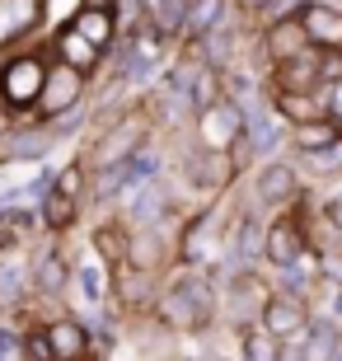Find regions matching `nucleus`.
Returning <instances> with one entry per match:
<instances>
[{
    "label": "nucleus",
    "mask_w": 342,
    "mask_h": 361,
    "mask_svg": "<svg viewBox=\"0 0 342 361\" xmlns=\"http://www.w3.org/2000/svg\"><path fill=\"white\" fill-rule=\"evenodd\" d=\"M216 310V295H211V281L197 272H183L169 291L159 295V319L169 329H202Z\"/></svg>",
    "instance_id": "obj_1"
},
{
    "label": "nucleus",
    "mask_w": 342,
    "mask_h": 361,
    "mask_svg": "<svg viewBox=\"0 0 342 361\" xmlns=\"http://www.w3.org/2000/svg\"><path fill=\"white\" fill-rule=\"evenodd\" d=\"M80 99H85V71H75L71 61H56V66H47L33 104L42 108V118H61V113L80 108Z\"/></svg>",
    "instance_id": "obj_2"
},
{
    "label": "nucleus",
    "mask_w": 342,
    "mask_h": 361,
    "mask_svg": "<svg viewBox=\"0 0 342 361\" xmlns=\"http://www.w3.org/2000/svg\"><path fill=\"white\" fill-rule=\"evenodd\" d=\"M42 75H47V66L38 56H19L10 66H0V99L10 108H28L42 90Z\"/></svg>",
    "instance_id": "obj_3"
},
{
    "label": "nucleus",
    "mask_w": 342,
    "mask_h": 361,
    "mask_svg": "<svg viewBox=\"0 0 342 361\" xmlns=\"http://www.w3.org/2000/svg\"><path fill=\"white\" fill-rule=\"evenodd\" d=\"M197 132H202V141H207V150L235 146L239 132H244V108H235V104H207L197 113Z\"/></svg>",
    "instance_id": "obj_4"
},
{
    "label": "nucleus",
    "mask_w": 342,
    "mask_h": 361,
    "mask_svg": "<svg viewBox=\"0 0 342 361\" xmlns=\"http://www.w3.org/2000/svg\"><path fill=\"white\" fill-rule=\"evenodd\" d=\"M263 258H272V268H291L305 258V230L295 221H272L263 230Z\"/></svg>",
    "instance_id": "obj_5"
},
{
    "label": "nucleus",
    "mask_w": 342,
    "mask_h": 361,
    "mask_svg": "<svg viewBox=\"0 0 342 361\" xmlns=\"http://www.w3.org/2000/svg\"><path fill=\"white\" fill-rule=\"evenodd\" d=\"M258 314H263V329L272 338H300L305 324H310L305 305H300V300H291V295H272V300H263Z\"/></svg>",
    "instance_id": "obj_6"
},
{
    "label": "nucleus",
    "mask_w": 342,
    "mask_h": 361,
    "mask_svg": "<svg viewBox=\"0 0 342 361\" xmlns=\"http://www.w3.org/2000/svg\"><path fill=\"white\" fill-rule=\"evenodd\" d=\"M324 80L319 75V52L314 47H300L295 56H281V71H276V90L291 94H314V85Z\"/></svg>",
    "instance_id": "obj_7"
},
{
    "label": "nucleus",
    "mask_w": 342,
    "mask_h": 361,
    "mask_svg": "<svg viewBox=\"0 0 342 361\" xmlns=\"http://www.w3.org/2000/svg\"><path fill=\"white\" fill-rule=\"evenodd\" d=\"M300 24H305L310 47H329V52L342 47V10H333V5H305Z\"/></svg>",
    "instance_id": "obj_8"
},
{
    "label": "nucleus",
    "mask_w": 342,
    "mask_h": 361,
    "mask_svg": "<svg viewBox=\"0 0 342 361\" xmlns=\"http://www.w3.org/2000/svg\"><path fill=\"white\" fill-rule=\"evenodd\" d=\"M141 141H145V127L141 122H122L118 132H108L104 136V146L94 150V164H99V169H104V164H118V160H127V155H132V150H141Z\"/></svg>",
    "instance_id": "obj_9"
},
{
    "label": "nucleus",
    "mask_w": 342,
    "mask_h": 361,
    "mask_svg": "<svg viewBox=\"0 0 342 361\" xmlns=\"http://www.w3.org/2000/svg\"><path fill=\"white\" fill-rule=\"evenodd\" d=\"M42 338H47L52 357H61V361H75V357L90 352V334H85V324H75V319H56L52 329H42Z\"/></svg>",
    "instance_id": "obj_10"
},
{
    "label": "nucleus",
    "mask_w": 342,
    "mask_h": 361,
    "mask_svg": "<svg viewBox=\"0 0 342 361\" xmlns=\"http://www.w3.org/2000/svg\"><path fill=\"white\" fill-rule=\"evenodd\" d=\"M300 47H310L300 14H281V19H272V28H267V56L281 61V56H295Z\"/></svg>",
    "instance_id": "obj_11"
},
{
    "label": "nucleus",
    "mask_w": 342,
    "mask_h": 361,
    "mask_svg": "<svg viewBox=\"0 0 342 361\" xmlns=\"http://www.w3.org/2000/svg\"><path fill=\"white\" fill-rule=\"evenodd\" d=\"M38 14H42L38 0H0V47L24 38L28 28L38 24Z\"/></svg>",
    "instance_id": "obj_12"
},
{
    "label": "nucleus",
    "mask_w": 342,
    "mask_h": 361,
    "mask_svg": "<svg viewBox=\"0 0 342 361\" xmlns=\"http://www.w3.org/2000/svg\"><path fill=\"white\" fill-rule=\"evenodd\" d=\"M47 150H52V132H47V127L0 136V155H5V160H38V155H47Z\"/></svg>",
    "instance_id": "obj_13"
},
{
    "label": "nucleus",
    "mask_w": 342,
    "mask_h": 361,
    "mask_svg": "<svg viewBox=\"0 0 342 361\" xmlns=\"http://www.w3.org/2000/svg\"><path fill=\"white\" fill-rule=\"evenodd\" d=\"M80 33V38H90L99 52L108 47V38H113V14H108V5H90V10L75 14V24H71Z\"/></svg>",
    "instance_id": "obj_14"
},
{
    "label": "nucleus",
    "mask_w": 342,
    "mask_h": 361,
    "mask_svg": "<svg viewBox=\"0 0 342 361\" xmlns=\"http://www.w3.org/2000/svg\"><path fill=\"white\" fill-rule=\"evenodd\" d=\"M28 277H33V286H38L42 295H56L61 291V286H66V263H61V254H52V249H47V254H38L33 258V268H28Z\"/></svg>",
    "instance_id": "obj_15"
},
{
    "label": "nucleus",
    "mask_w": 342,
    "mask_h": 361,
    "mask_svg": "<svg viewBox=\"0 0 342 361\" xmlns=\"http://www.w3.org/2000/svg\"><path fill=\"white\" fill-rule=\"evenodd\" d=\"M258 197L263 202H286V197H295V174H291L286 164H267L263 174H258Z\"/></svg>",
    "instance_id": "obj_16"
},
{
    "label": "nucleus",
    "mask_w": 342,
    "mask_h": 361,
    "mask_svg": "<svg viewBox=\"0 0 342 361\" xmlns=\"http://www.w3.org/2000/svg\"><path fill=\"white\" fill-rule=\"evenodd\" d=\"M56 52H61V61H71L75 71H90V66H94V56H99V47H94L90 38H80L75 28H66V33L56 38Z\"/></svg>",
    "instance_id": "obj_17"
},
{
    "label": "nucleus",
    "mask_w": 342,
    "mask_h": 361,
    "mask_svg": "<svg viewBox=\"0 0 342 361\" xmlns=\"http://www.w3.org/2000/svg\"><path fill=\"white\" fill-rule=\"evenodd\" d=\"M225 14V0H183V28L188 33H207Z\"/></svg>",
    "instance_id": "obj_18"
},
{
    "label": "nucleus",
    "mask_w": 342,
    "mask_h": 361,
    "mask_svg": "<svg viewBox=\"0 0 342 361\" xmlns=\"http://www.w3.org/2000/svg\"><path fill=\"white\" fill-rule=\"evenodd\" d=\"M159 212H164V188L150 183V178H141V192L132 197V221L150 226V221H159Z\"/></svg>",
    "instance_id": "obj_19"
},
{
    "label": "nucleus",
    "mask_w": 342,
    "mask_h": 361,
    "mask_svg": "<svg viewBox=\"0 0 342 361\" xmlns=\"http://www.w3.org/2000/svg\"><path fill=\"white\" fill-rule=\"evenodd\" d=\"M295 146H300V150L338 146V127H333V122H319V118H305L300 127H295Z\"/></svg>",
    "instance_id": "obj_20"
},
{
    "label": "nucleus",
    "mask_w": 342,
    "mask_h": 361,
    "mask_svg": "<svg viewBox=\"0 0 342 361\" xmlns=\"http://www.w3.org/2000/svg\"><path fill=\"white\" fill-rule=\"evenodd\" d=\"M155 33H178L183 28V0H145Z\"/></svg>",
    "instance_id": "obj_21"
},
{
    "label": "nucleus",
    "mask_w": 342,
    "mask_h": 361,
    "mask_svg": "<svg viewBox=\"0 0 342 361\" xmlns=\"http://www.w3.org/2000/svg\"><path fill=\"white\" fill-rule=\"evenodd\" d=\"M42 221H47V226H56V230H66L71 221H75V197L52 188V192L42 197Z\"/></svg>",
    "instance_id": "obj_22"
},
{
    "label": "nucleus",
    "mask_w": 342,
    "mask_h": 361,
    "mask_svg": "<svg viewBox=\"0 0 342 361\" xmlns=\"http://www.w3.org/2000/svg\"><path fill=\"white\" fill-rule=\"evenodd\" d=\"M244 357H253V361L281 357V338H272L267 329H249V334H244Z\"/></svg>",
    "instance_id": "obj_23"
},
{
    "label": "nucleus",
    "mask_w": 342,
    "mask_h": 361,
    "mask_svg": "<svg viewBox=\"0 0 342 361\" xmlns=\"http://www.w3.org/2000/svg\"><path fill=\"white\" fill-rule=\"evenodd\" d=\"M276 108L286 113L291 122H305V118H319V108L310 94H291V90H276Z\"/></svg>",
    "instance_id": "obj_24"
},
{
    "label": "nucleus",
    "mask_w": 342,
    "mask_h": 361,
    "mask_svg": "<svg viewBox=\"0 0 342 361\" xmlns=\"http://www.w3.org/2000/svg\"><path fill=\"white\" fill-rule=\"evenodd\" d=\"M235 254L239 258H263V226H258V221H244V226H239Z\"/></svg>",
    "instance_id": "obj_25"
},
{
    "label": "nucleus",
    "mask_w": 342,
    "mask_h": 361,
    "mask_svg": "<svg viewBox=\"0 0 342 361\" xmlns=\"http://www.w3.org/2000/svg\"><path fill=\"white\" fill-rule=\"evenodd\" d=\"M305 329H310V324H305ZM310 357H333V343H338V329H333L329 319H319L314 329H310Z\"/></svg>",
    "instance_id": "obj_26"
},
{
    "label": "nucleus",
    "mask_w": 342,
    "mask_h": 361,
    "mask_svg": "<svg viewBox=\"0 0 342 361\" xmlns=\"http://www.w3.org/2000/svg\"><path fill=\"white\" fill-rule=\"evenodd\" d=\"M19 286H24V268H0V300L10 305V300H19Z\"/></svg>",
    "instance_id": "obj_27"
},
{
    "label": "nucleus",
    "mask_w": 342,
    "mask_h": 361,
    "mask_svg": "<svg viewBox=\"0 0 342 361\" xmlns=\"http://www.w3.org/2000/svg\"><path fill=\"white\" fill-rule=\"evenodd\" d=\"M94 244H99L108 258H122V254H127V240H122L118 230H99V235H94Z\"/></svg>",
    "instance_id": "obj_28"
},
{
    "label": "nucleus",
    "mask_w": 342,
    "mask_h": 361,
    "mask_svg": "<svg viewBox=\"0 0 342 361\" xmlns=\"http://www.w3.org/2000/svg\"><path fill=\"white\" fill-rule=\"evenodd\" d=\"M80 286H85V300H104V277L94 268H80Z\"/></svg>",
    "instance_id": "obj_29"
},
{
    "label": "nucleus",
    "mask_w": 342,
    "mask_h": 361,
    "mask_svg": "<svg viewBox=\"0 0 342 361\" xmlns=\"http://www.w3.org/2000/svg\"><path fill=\"white\" fill-rule=\"evenodd\" d=\"M52 188H56V192H71V197H75V192H80V164H71V169H61V174L52 178Z\"/></svg>",
    "instance_id": "obj_30"
},
{
    "label": "nucleus",
    "mask_w": 342,
    "mask_h": 361,
    "mask_svg": "<svg viewBox=\"0 0 342 361\" xmlns=\"http://www.w3.org/2000/svg\"><path fill=\"white\" fill-rule=\"evenodd\" d=\"M24 352H28V357H38V361H47V357H52V348H47V338H42V334H28Z\"/></svg>",
    "instance_id": "obj_31"
},
{
    "label": "nucleus",
    "mask_w": 342,
    "mask_h": 361,
    "mask_svg": "<svg viewBox=\"0 0 342 361\" xmlns=\"http://www.w3.org/2000/svg\"><path fill=\"white\" fill-rule=\"evenodd\" d=\"M52 178H56V174H42V178H33V183H28V197H47V192H52Z\"/></svg>",
    "instance_id": "obj_32"
},
{
    "label": "nucleus",
    "mask_w": 342,
    "mask_h": 361,
    "mask_svg": "<svg viewBox=\"0 0 342 361\" xmlns=\"http://www.w3.org/2000/svg\"><path fill=\"white\" fill-rule=\"evenodd\" d=\"M0 357H19V338L0 329Z\"/></svg>",
    "instance_id": "obj_33"
},
{
    "label": "nucleus",
    "mask_w": 342,
    "mask_h": 361,
    "mask_svg": "<svg viewBox=\"0 0 342 361\" xmlns=\"http://www.w3.org/2000/svg\"><path fill=\"white\" fill-rule=\"evenodd\" d=\"M10 244H14V221L0 212V249H10Z\"/></svg>",
    "instance_id": "obj_34"
},
{
    "label": "nucleus",
    "mask_w": 342,
    "mask_h": 361,
    "mask_svg": "<svg viewBox=\"0 0 342 361\" xmlns=\"http://www.w3.org/2000/svg\"><path fill=\"white\" fill-rule=\"evenodd\" d=\"M291 5H300V0H272V19H281V14H291Z\"/></svg>",
    "instance_id": "obj_35"
},
{
    "label": "nucleus",
    "mask_w": 342,
    "mask_h": 361,
    "mask_svg": "<svg viewBox=\"0 0 342 361\" xmlns=\"http://www.w3.org/2000/svg\"><path fill=\"white\" fill-rule=\"evenodd\" d=\"M333 113L342 118V75H338V85H333Z\"/></svg>",
    "instance_id": "obj_36"
},
{
    "label": "nucleus",
    "mask_w": 342,
    "mask_h": 361,
    "mask_svg": "<svg viewBox=\"0 0 342 361\" xmlns=\"http://www.w3.org/2000/svg\"><path fill=\"white\" fill-rule=\"evenodd\" d=\"M329 221H333V226L342 230V197H338V202H333V207H329Z\"/></svg>",
    "instance_id": "obj_37"
},
{
    "label": "nucleus",
    "mask_w": 342,
    "mask_h": 361,
    "mask_svg": "<svg viewBox=\"0 0 342 361\" xmlns=\"http://www.w3.org/2000/svg\"><path fill=\"white\" fill-rule=\"evenodd\" d=\"M90 5H113V0H90Z\"/></svg>",
    "instance_id": "obj_38"
},
{
    "label": "nucleus",
    "mask_w": 342,
    "mask_h": 361,
    "mask_svg": "<svg viewBox=\"0 0 342 361\" xmlns=\"http://www.w3.org/2000/svg\"><path fill=\"white\" fill-rule=\"evenodd\" d=\"M338 314H342V291H338Z\"/></svg>",
    "instance_id": "obj_39"
},
{
    "label": "nucleus",
    "mask_w": 342,
    "mask_h": 361,
    "mask_svg": "<svg viewBox=\"0 0 342 361\" xmlns=\"http://www.w3.org/2000/svg\"><path fill=\"white\" fill-rule=\"evenodd\" d=\"M0 136H5V118H0Z\"/></svg>",
    "instance_id": "obj_40"
},
{
    "label": "nucleus",
    "mask_w": 342,
    "mask_h": 361,
    "mask_svg": "<svg viewBox=\"0 0 342 361\" xmlns=\"http://www.w3.org/2000/svg\"><path fill=\"white\" fill-rule=\"evenodd\" d=\"M249 5H263V0H249Z\"/></svg>",
    "instance_id": "obj_41"
}]
</instances>
